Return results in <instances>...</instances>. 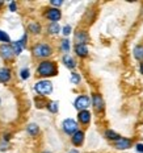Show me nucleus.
<instances>
[{
	"label": "nucleus",
	"instance_id": "1",
	"mask_svg": "<svg viewBox=\"0 0 143 153\" xmlns=\"http://www.w3.org/2000/svg\"><path fill=\"white\" fill-rule=\"evenodd\" d=\"M58 74V68L56 63L53 61H42L40 62L37 68V75L42 76V78H47V76H55Z\"/></svg>",
	"mask_w": 143,
	"mask_h": 153
},
{
	"label": "nucleus",
	"instance_id": "2",
	"mask_svg": "<svg viewBox=\"0 0 143 153\" xmlns=\"http://www.w3.org/2000/svg\"><path fill=\"white\" fill-rule=\"evenodd\" d=\"M32 53L36 58H47L53 54V48L46 42H40V44H36L32 49Z\"/></svg>",
	"mask_w": 143,
	"mask_h": 153
},
{
	"label": "nucleus",
	"instance_id": "3",
	"mask_svg": "<svg viewBox=\"0 0 143 153\" xmlns=\"http://www.w3.org/2000/svg\"><path fill=\"white\" fill-rule=\"evenodd\" d=\"M34 90H36L37 94H40L41 97H45V95L50 94L53 91V83L47 79H42V81H38L36 85H34Z\"/></svg>",
	"mask_w": 143,
	"mask_h": 153
},
{
	"label": "nucleus",
	"instance_id": "4",
	"mask_svg": "<svg viewBox=\"0 0 143 153\" xmlns=\"http://www.w3.org/2000/svg\"><path fill=\"white\" fill-rule=\"evenodd\" d=\"M91 104L93 106V108H95V111H96V112H103V111L105 110V102H104L103 97H101L100 94H97V92L92 94Z\"/></svg>",
	"mask_w": 143,
	"mask_h": 153
},
{
	"label": "nucleus",
	"instance_id": "5",
	"mask_svg": "<svg viewBox=\"0 0 143 153\" xmlns=\"http://www.w3.org/2000/svg\"><path fill=\"white\" fill-rule=\"evenodd\" d=\"M74 106H75V108H76L78 111L88 110V107L91 106V99H89V97H87V95H79V97L76 98Z\"/></svg>",
	"mask_w": 143,
	"mask_h": 153
},
{
	"label": "nucleus",
	"instance_id": "6",
	"mask_svg": "<svg viewBox=\"0 0 143 153\" xmlns=\"http://www.w3.org/2000/svg\"><path fill=\"white\" fill-rule=\"evenodd\" d=\"M62 128L65 131V133H67V135H74L78 131V123L74 119H66L62 123Z\"/></svg>",
	"mask_w": 143,
	"mask_h": 153
},
{
	"label": "nucleus",
	"instance_id": "7",
	"mask_svg": "<svg viewBox=\"0 0 143 153\" xmlns=\"http://www.w3.org/2000/svg\"><path fill=\"white\" fill-rule=\"evenodd\" d=\"M45 17L47 20L51 21V23H58L60 20V17H62V12L58 8H49L45 12Z\"/></svg>",
	"mask_w": 143,
	"mask_h": 153
},
{
	"label": "nucleus",
	"instance_id": "8",
	"mask_svg": "<svg viewBox=\"0 0 143 153\" xmlns=\"http://www.w3.org/2000/svg\"><path fill=\"white\" fill-rule=\"evenodd\" d=\"M133 140L129 137H120L117 141H114V148L120 149V151H126V149L131 148Z\"/></svg>",
	"mask_w": 143,
	"mask_h": 153
},
{
	"label": "nucleus",
	"instance_id": "9",
	"mask_svg": "<svg viewBox=\"0 0 143 153\" xmlns=\"http://www.w3.org/2000/svg\"><path fill=\"white\" fill-rule=\"evenodd\" d=\"M0 56H1V58H4L5 61L12 59L15 56L13 50H12V46L9 45V44H3V45H0Z\"/></svg>",
	"mask_w": 143,
	"mask_h": 153
},
{
	"label": "nucleus",
	"instance_id": "10",
	"mask_svg": "<svg viewBox=\"0 0 143 153\" xmlns=\"http://www.w3.org/2000/svg\"><path fill=\"white\" fill-rule=\"evenodd\" d=\"M88 40H89V37H88V34L85 33L84 30H78V32L75 33L76 45H87Z\"/></svg>",
	"mask_w": 143,
	"mask_h": 153
},
{
	"label": "nucleus",
	"instance_id": "11",
	"mask_svg": "<svg viewBox=\"0 0 143 153\" xmlns=\"http://www.w3.org/2000/svg\"><path fill=\"white\" fill-rule=\"evenodd\" d=\"M84 137H85V135H84V132L83 131H76V132L72 135V137H71V143L74 144L75 146H80L81 144H83V141H84Z\"/></svg>",
	"mask_w": 143,
	"mask_h": 153
},
{
	"label": "nucleus",
	"instance_id": "12",
	"mask_svg": "<svg viewBox=\"0 0 143 153\" xmlns=\"http://www.w3.org/2000/svg\"><path fill=\"white\" fill-rule=\"evenodd\" d=\"M91 117H92V115H91V112H89L88 110L79 111V114H78V120H79V122H80L81 124H84V126L89 124Z\"/></svg>",
	"mask_w": 143,
	"mask_h": 153
},
{
	"label": "nucleus",
	"instance_id": "13",
	"mask_svg": "<svg viewBox=\"0 0 143 153\" xmlns=\"http://www.w3.org/2000/svg\"><path fill=\"white\" fill-rule=\"evenodd\" d=\"M12 71L8 68H0V83H7L11 81Z\"/></svg>",
	"mask_w": 143,
	"mask_h": 153
},
{
	"label": "nucleus",
	"instance_id": "14",
	"mask_svg": "<svg viewBox=\"0 0 143 153\" xmlns=\"http://www.w3.org/2000/svg\"><path fill=\"white\" fill-rule=\"evenodd\" d=\"M75 53L80 58H85L88 56V53H89V50H88L87 45H75Z\"/></svg>",
	"mask_w": 143,
	"mask_h": 153
},
{
	"label": "nucleus",
	"instance_id": "15",
	"mask_svg": "<svg viewBox=\"0 0 143 153\" xmlns=\"http://www.w3.org/2000/svg\"><path fill=\"white\" fill-rule=\"evenodd\" d=\"M63 63H65V66L66 68H68V69H75L76 68V62H75V59L72 58L71 56H68V54H65L63 56Z\"/></svg>",
	"mask_w": 143,
	"mask_h": 153
},
{
	"label": "nucleus",
	"instance_id": "16",
	"mask_svg": "<svg viewBox=\"0 0 143 153\" xmlns=\"http://www.w3.org/2000/svg\"><path fill=\"white\" fill-rule=\"evenodd\" d=\"M133 54H134V58L139 62H143V45H136L133 50Z\"/></svg>",
	"mask_w": 143,
	"mask_h": 153
},
{
	"label": "nucleus",
	"instance_id": "17",
	"mask_svg": "<svg viewBox=\"0 0 143 153\" xmlns=\"http://www.w3.org/2000/svg\"><path fill=\"white\" fill-rule=\"evenodd\" d=\"M104 136H105V139L110 140V141H117V140L121 137L118 133L114 132V131H112V129H106L105 132H104Z\"/></svg>",
	"mask_w": 143,
	"mask_h": 153
},
{
	"label": "nucleus",
	"instance_id": "18",
	"mask_svg": "<svg viewBox=\"0 0 143 153\" xmlns=\"http://www.w3.org/2000/svg\"><path fill=\"white\" fill-rule=\"evenodd\" d=\"M26 131H28V133H29L30 136H37L38 133H40V127H38L37 124L32 123V124H29V126L26 127Z\"/></svg>",
	"mask_w": 143,
	"mask_h": 153
},
{
	"label": "nucleus",
	"instance_id": "19",
	"mask_svg": "<svg viewBox=\"0 0 143 153\" xmlns=\"http://www.w3.org/2000/svg\"><path fill=\"white\" fill-rule=\"evenodd\" d=\"M28 30H29L30 33H33V34H40L41 33V25L38 23H36V21H33V23L29 24Z\"/></svg>",
	"mask_w": 143,
	"mask_h": 153
},
{
	"label": "nucleus",
	"instance_id": "20",
	"mask_svg": "<svg viewBox=\"0 0 143 153\" xmlns=\"http://www.w3.org/2000/svg\"><path fill=\"white\" fill-rule=\"evenodd\" d=\"M12 50H13V53L16 54V56H18L21 52H23V49H24V46L21 45V42L20 41H15V42H12Z\"/></svg>",
	"mask_w": 143,
	"mask_h": 153
},
{
	"label": "nucleus",
	"instance_id": "21",
	"mask_svg": "<svg viewBox=\"0 0 143 153\" xmlns=\"http://www.w3.org/2000/svg\"><path fill=\"white\" fill-rule=\"evenodd\" d=\"M47 30H49L50 34H56V33H59V32H60V27H59L58 23H50Z\"/></svg>",
	"mask_w": 143,
	"mask_h": 153
},
{
	"label": "nucleus",
	"instance_id": "22",
	"mask_svg": "<svg viewBox=\"0 0 143 153\" xmlns=\"http://www.w3.org/2000/svg\"><path fill=\"white\" fill-rule=\"evenodd\" d=\"M46 108H47V110H49L51 114H56V112H58L59 104H58V102H50V103L46 104Z\"/></svg>",
	"mask_w": 143,
	"mask_h": 153
},
{
	"label": "nucleus",
	"instance_id": "23",
	"mask_svg": "<svg viewBox=\"0 0 143 153\" xmlns=\"http://www.w3.org/2000/svg\"><path fill=\"white\" fill-rule=\"evenodd\" d=\"M62 50L66 53H68L70 50V41L67 40V38H65V40H62Z\"/></svg>",
	"mask_w": 143,
	"mask_h": 153
},
{
	"label": "nucleus",
	"instance_id": "24",
	"mask_svg": "<svg viewBox=\"0 0 143 153\" xmlns=\"http://www.w3.org/2000/svg\"><path fill=\"white\" fill-rule=\"evenodd\" d=\"M0 41H1V42H9V41H11V38H9V36L5 33V32L0 30Z\"/></svg>",
	"mask_w": 143,
	"mask_h": 153
},
{
	"label": "nucleus",
	"instance_id": "25",
	"mask_svg": "<svg viewBox=\"0 0 143 153\" xmlns=\"http://www.w3.org/2000/svg\"><path fill=\"white\" fill-rule=\"evenodd\" d=\"M71 82L75 85H78L79 82H80V75L78 74V73H72L71 74Z\"/></svg>",
	"mask_w": 143,
	"mask_h": 153
},
{
	"label": "nucleus",
	"instance_id": "26",
	"mask_svg": "<svg viewBox=\"0 0 143 153\" xmlns=\"http://www.w3.org/2000/svg\"><path fill=\"white\" fill-rule=\"evenodd\" d=\"M20 75H21V78L23 79H28L30 76V71L28 69H23L21 70V73H20Z\"/></svg>",
	"mask_w": 143,
	"mask_h": 153
},
{
	"label": "nucleus",
	"instance_id": "27",
	"mask_svg": "<svg viewBox=\"0 0 143 153\" xmlns=\"http://www.w3.org/2000/svg\"><path fill=\"white\" fill-rule=\"evenodd\" d=\"M63 34H65V36H68L70 33H71V27H70V25H66L65 28H63V32H62Z\"/></svg>",
	"mask_w": 143,
	"mask_h": 153
},
{
	"label": "nucleus",
	"instance_id": "28",
	"mask_svg": "<svg viewBox=\"0 0 143 153\" xmlns=\"http://www.w3.org/2000/svg\"><path fill=\"white\" fill-rule=\"evenodd\" d=\"M9 9H11L12 12H16V9H17V4H16L15 1H12L11 4H9Z\"/></svg>",
	"mask_w": 143,
	"mask_h": 153
},
{
	"label": "nucleus",
	"instance_id": "29",
	"mask_svg": "<svg viewBox=\"0 0 143 153\" xmlns=\"http://www.w3.org/2000/svg\"><path fill=\"white\" fill-rule=\"evenodd\" d=\"M135 148H136V151H138L139 153H143V144H136Z\"/></svg>",
	"mask_w": 143,
	"mask_h": 153
},
{
	"label": "nucleus",
	"instance_id": "30",
	"mask_svg": "<svg viewBox=\"0 0 143 153\" xmlns=\"http://www.w3.org/2000/svg\"><path fill=\"white\" fill-rule=\"evenodd\" d=\"M63 4V1H60V0H58V1H51V5H55V7H59V5H62Z\"/></svg>",
	"mask_w": 143,
	"mask_h": 153
},
{
	"label": "nucleus",
	"instance_id": "31",
	"mask_svg": "<svg viewBox=\"0 0 143 153\" xmlns=\"http://www.w3.org/2000/svg\"><path fill=\"white\" fill-rule=\"evenodd\" d=\"M139 71L143 74V62H141V65H139Z\"/></svg>",
	"mask_w": 143,
	"mask_h": 153
},
{
	"label": "nucleus",
	"instance_id": "32",
	"mask_svg": "<svg viewBox=\"0 0 143 153\" xmlns=\"http://www.w3.org/2000/svg\"><path fill=\"white\" fill-rule=\"evenodd\" d=\"M68 153H79V151H76V149H72V151H70Z\"/></svg>",
	"mask_w": 143,
	"mask_h": 153
},
{
	"label": "nucleus",
	"instance_id": "33",
	"mask_svg": "<svg viewBox=\"0 0 143 153\" xmlns=\"http://www.w3.org/2000/svg\"><path fill=\"white\" fill-rule=\"evenodd\" d=\"M0 5H3V1H0Z\"/></svg>",
	"mask_w": 143,
	"mask_h": 153
},
{
	"label": "nucleus",
	"instance_id": "34",
	"mask_svg": "<svg viewBox=\"0 0 143 153\" xmlns=\"http://www.w3.org/2000/svg\"><path fill=\"white\" fill-rule=\"evenodd\" d=\"M43 153H50V152H43Z\"/></svg>",
	"mask_w": 143,
	"mask_h": 153
},
{
	"label": "nucleus",
	"instance_id": "35",
	"mask_svg": "<svg viewBox=\"0 0 143 153\" xmlns=\"http://www.w3.org/2000/svg\"><path fill=\"white\" fill-rule=\"evenodd\" d=\"M0 103H1V99H0Z\"/></svg>",
	"mask_w": 143,
	"mask_h": 153
}]
</instances>
